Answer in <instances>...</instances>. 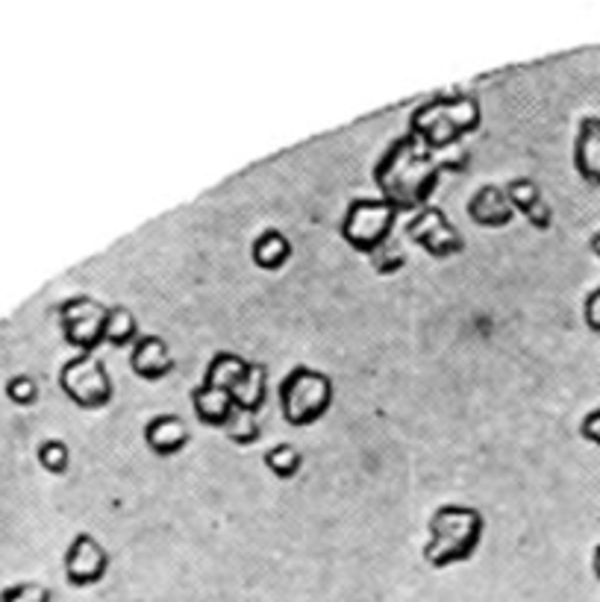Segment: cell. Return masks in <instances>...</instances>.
<instances>
[{"label":"cell","instance_id":"obj_18","mask_svg":"<svg viewBox=\"0 0 600 602\" xmlns=\"http://www.w3.org/2000/svg\"><path fill=\"white\" fill-rule=\"evenodd\" d=\"M139 338V318L130 312V305H109V314H106V344L121 350L132 347Z\"/></svg>","mask_w":600,"mask_h":602},{"label":"cell","instance_id":"obj_19","mask_svg":"<svg viewBox=\"0 0 600 602\" xmlns=\"http://www.w3.org/2000/svg\"><path fill=\"white\" fill-rule=\"evenodd\" d=\"M439 100L448 109L450 121L457 123V130L462 132V139L480 130L483 109H480V100L474 95H439Z\"/></svg>","mask_w":600,"mask_h":602},{"label":"cell","instance_id":"obj_5","mask_svg":"<svg viewBox=\"0 0 600 602\" xmlns=\"http://www.w3.org/2000/svg\"><path fill=\"white\" fill-rule=\"evenodd\" d=\"M60 388L79 409H104L115 397V383L97 353H77L60 367Z\"/></svg>","mask_w":600,"mask_h":602},{"label":"cell","instance_id":"obj_11","mask_svg":"<svg viewBox=\"0 0 600 602\" xmlns=\"http://www.w3.org/2000/svg\"><path fill=\"white\" fill-rule=\"evenodd\" d=\"M174 356H171V347L162 335H141L130 350V367L132 374L148 379V383H159L165 379L171 370H174Z\"/></svg>","mask_w":600,"mask_h":602},{"label":"cell","instance_id":"obj_21","mask_svg":"<svg viewBox=\"0 0 600 602\" xmlns=\"http://www.w3.org/2000/svg\"><path fill=\"white\" fill-rule=\"evenodd\" d=\"M506 189V197H510L512 209L529 218L533 212H536L538 203H545V194H542V185L536 180H529V176H515L510 183L503 185Z\"/></svg>","mask_w":600,"mask_h":602},{"label":"cell","instance_id":"obj_1","mask_svg":"<svg viewBox=\"0 0 600 602\" xmlns=\"http://www.w3.org/2000/svg\"><path fill=\"white\" fill-rule=\"evenodd\" d=\"M441 180V168L436 165L432 150H427L415 136H400L386 148V153L374 165V185L379 197L400 215V212H421L430 206Z\"/></svg>","mask_w":600,"mask_h":602},{"label":"cell","instance_id":"obj_14","mask_svg":"<svg viewBox=\"0 0 600 602\" xmlns=\"http://www.w3.org/2000/svg\"><path fill=\"white\" fill-rule=\"evenodd\" d=\"M192 406H194V415H197V420H201V423H206V427H215V429L227 427V420L233 418V411H236L233 394L221 391V388H215V385H206V383H201L192 391Z\"/></svg>","mask_w":600,"mask_h":602},{"label":"cell","instance_id":"obj_30","mask_svg":"<svg viewBox=\"0 0 600 602\" xmlns=\"http://www.w3.org/2000/svg\"><path fill=\"white\" fill-rule=\"evenodd\" d=\"M591 573H594V579L600 582V544L594 547V552H591Z\"/></svg>","mask_w":600,"mask_h":602},{"label":"cell","instance_id":"obj_26","mask_svg":"<svg viewBox=\"0 0 600 602\" xmlns=\"http://www.w3.org/2000/svg\"><path fill=\"white\" fill-rule=\"evenodd\" d=\"M0 602H51V588L39 582H21L7 591H0Z\"/></svg>","mask_w":600,"mask_h":602},{"label":"cell","instance_id":"obj_2","mask_svg":"<svg viewBox=\"0 0 600 602\" xmlns=\"http://www.w3.org/2000/svg\"><path fill=\"white\" fill-rule=\"evenodd\" d=\"M485 533V517L474 506L444 503L430 517V541L424 544V561L430 568H450L476 552Z\"/></svg>","mask_w":600,"mask_h":602},{"label":"cell","instance_id":"obj_22","mask_svg":"<svg viewBox=\"0 0 600 602\" xmlns=\"http://www.w3.org/2000/svg\"><path fill=\"white\" fill-rule=\"evenodd\" d=\"M224 436H227L229 444L250 447L262 438V427H259L256 415H247V411L236 409L233 411V418L227 420V427H224Z\"/></svg>","mask_w":600,"mask_h":602},{"label":"cell","instance_id":"obj_12","mask_svg":"<svg viewBox=\"0 0 600 602\" xmlns=\"http://www.w3.org/2000/svg\"><path fill=\"white\" fill-rule=\"evenodd\" d=\"M192 441V429L180 415H157L144 423V444L150 447V453L157 455H176L183 453Z\"/></svg>","mask_w":600,"mask_h":602},{"label":"cell","instance_id":"obj_3","mask_svg":"<svg viewBox=\"0 0 600 602\" xmlns=\"http://www.w3.org/2000/svg\"><path fill=\"white\" fill-rule=\"evenodd\" d=\"M335 388L333 379L324 370L298 365L282 376L280 388H277V400H280V415L289 427H312L324 418L330 406H333Z\"/></svg>","mask_w":600,"mask_h":602},{"label":"cell","instance_id":"obj_24","mask_svg":"<svg viewBox=\"0 0 600 602\" xmlns=\"http://www.w3.org/2000/svg\"><path fill=\"white\" fill-rule=\"evenodd\" d=\"M39 464H42L47 473H65L71 464V453H68V444L65 441H60V438H47V441H42L39 444Z\"/></svg>","mask_w":600,"mask_h":602},{"label":"cell","instance_id":"obj_20","mask_svg":"<svg viewBox=\"0 0 600 602\" xmlns=\"http://www.w3.org/2000/svg\"><path fill=\"white\" fill-rule=\"evenodd\" d=\"M265 467L277 476V480H294L300 473V467H303V453H300L294 444H274L265 450L262 455Z\"/></svg>","mask_w":600,"mask_h":602},{"label":"cell","instance_id":"obj_9","mask_svg":"<svg viewBox=\"0 0 600 602\" xmlns=\"http://www.w3.org/2000/svg\"><path fill=\"white\" fill-rule=\"evenodd\" d=\"M409 136L421 141L424 148L439 153L444 148H453L462 141V132L457 130V123L450 121L448 109L439 100V95L430 97L427 104H421L418 109H413V118H409Z\"/></svg>","mask_w":600,"mask_h":602},{"label":"cell","instance_id":"obj_29","mask_svg":"<svg viewBox=\"0 0 600 602\" xmlns=\"http://www.w3.org/2000/svg\"><path fill=\"white\" fill-rule=\"evenodd\" d=\"M580 436L586 438V441H591L594 447H600V406L598 409H591L589 415L582 418Z\"/></svg>","mask_w":600,"mask_h":602},{"label":"cell","instance_id":"obj_25","mask_svg":"<svg viewBox=\"0 0 600 602\" xmlns=\"http://www.w3.org/2000/svg\"><path fill=\"white\" fill-rule=\"evenodd\" d=\"M7 397L12 402H18V406H33L39 400V383L26 374L12 376L7 383Z\"/></svg>","mask_w":600,"mask_h":602},{"label":"cell","instance_id":"obj_27","mask_svg":"<svg viewBox=\"0 0 600 602\" xmlns=\"http://www.w3.org/2000/svg\"><path fill=\"white\" fill-rule=\"evenodd\" d=\"M432 157H436V165H439L441 174H444V171H465L471 153H468L465 144L459 141V144H453V148L439 150V153H432Z\"/></svg>","mask_w":600,"mask_h":602},{"label":"cell","instance_id":"obj_23","mask_svg":"<svg viewBox=\"0 0 600 602\" xmlns=\"http://www.w3.org/2000/svg\"><path fill=\"white\" fill-rule=\"evenodd\" d=\"M368 265H371V271L379 273V277H392V273L404 271L406 268L404 247L397 245L395 238H392V241H386V245L377 247V250L368 256Z\"/></svg>","mask_w":600,"mask_h":602},{"label":"cell","instance_id":"obj_31","mask_svg":"<svg viewBox=\"0 0 600 602\" xmlns=\"http://www.w3.org/2000/svg\"><path fill=\"white\" fill-rule=\"evenodd\" d=\"M589 247H591V254H594L600 259V233H594V236H591Z\"/></svg>","mask_w":600,"mask_h":602},{"label":"cell","instance_id":"obj_7","mask_svg":"<svg viewBox=\"0 0 600 602\" xmlns=\"http://www.w3.org/2000/svg\"><path fill=\"white\" fill-rule=\"evenodd\" d=\"M406 236L421 250H427L432 259H450L465 250V238L459 236L453 221L436 206H424L421 212H415L406 224Z\"/></svg>","mask_w":600,"mask_h":602},{"label":"cell","instance_id":"obj_28","mask_svg":"<svg viewBox=\"0 0 600 602\" xmlns=\"http://www.w3.org/2000/svg\"><path fill=\"white\" fill-rule=\"evenodd\" d=\"M582 321L589 326L591 332H598L600 335V286L598 289H591L582 300Z\"/></svg>","mask_w":600,"mask_h":602},{"label":"cell","instance_id":"obj_8","mask_svg":"<svg viewBox=\"0 0 600 602\" xmlns=\"http://www.w3.org/2000/svg\"><path fill=\"white\" fill-rule=\"evenodd\" d=\"M109 573V550L95 535L79 533L65 550V579L74 588L97 585Z\"/></svg>","mask_w":600,"mask_h":602},{"label":"cell","instance_id":"obj_13","mask_svg":"<svg viewBox=\"0 0 600 602\" xmlns=\"http://www.w3.org/2000/svg\"><path fill=\"white\" fill-rule=\"evenodd\" d=\"M574 168L589 185L600 189V118L586 115L574 141Z\"/></svg>","mask_w":600,"mask_h":602},{"label":"cell","instance_id":"obj_4","mask_svg":"<svg viewBox=\"0 0 600 602\" xmlns=\"http://www.w3.org/2000/svg\"><path fill=\"white\" fill-rule=\"evenodd\" d=\"M397 212L383 197H356L342 218V238L356 254L371 256L395 236Z\"/></svg>","mask_w":600,"mask_h":602},{"label":"cell","instance_id":"obj_6","mask_svg":"<svg viewBox=\"0 0 600 602\" xmlns=\"http://www.w3.org/2000/svg\"><path fill=\"white\" fill-rule=\"evenodd\" d=\"M106 314H109V305L100 300L86 298V294L68 298L60 303L62 335L79 353H95L100 344H106Z\"/></svg>","mask_w":600,"mask_h":602},{"label":"cell","instance_id":"obj_17","mask_svg":"<svg viewBox=\"0 0 600 602\" xmlns=\"http://www.w3.org/2000/svg\"><path fill=\"white\" fill-rule=\"evenodd\" d=\"M247 367H250V362H247L245 356L221 350V353H215V356L210 358L206 374H203V383L215 385V388H221V391L233 394V388L245 379Z\"/></svg>","mask_w":600,"mask_h":602},{"label":"cell","instance_id":"obj_15","mask_svg":"<svg viewBox=\"0 0 600 602\" xmlns=\"http://www.w3.org/2000/svg\"><path fill=\"white\" fill-rule=\"evenodd\" d=\"M250 259L262 271H280L282 265L291 259V241L280 229H262L250 245Z\"/></svg>","mask_w":600,"mask_h":602},{"label":"cell","instance_id":"obj_10","mask_svg":"<svg viewBox=\"0 0 600 602\" xmlns=\"http://www.w3.org/2000/svg\"><path fill=\"white\" fill-rule=\"evenodd\" d=\"M518 212L512 209L510 197H506V189L503 185H480L471 201H468V218L474 221L476 227L483 229H503L510 227L512 218Z\"/></svg>","mask_w":600,"mask_h":602},{"label":"cell","instance_id":"obj_16","mask_svg":"<svg viewBox=\"0 0 600 602\" xmlns=\"http://www.w3.org/2000/svg\"><path fill=\"white\" fill-rule=\"evenodd\" d=\"M268 400V367L262 362H250L245 379L233 388V402L238 411L259 415Z\"/></svg>","mask_w":600,"mask_h":602}]
</instances>
